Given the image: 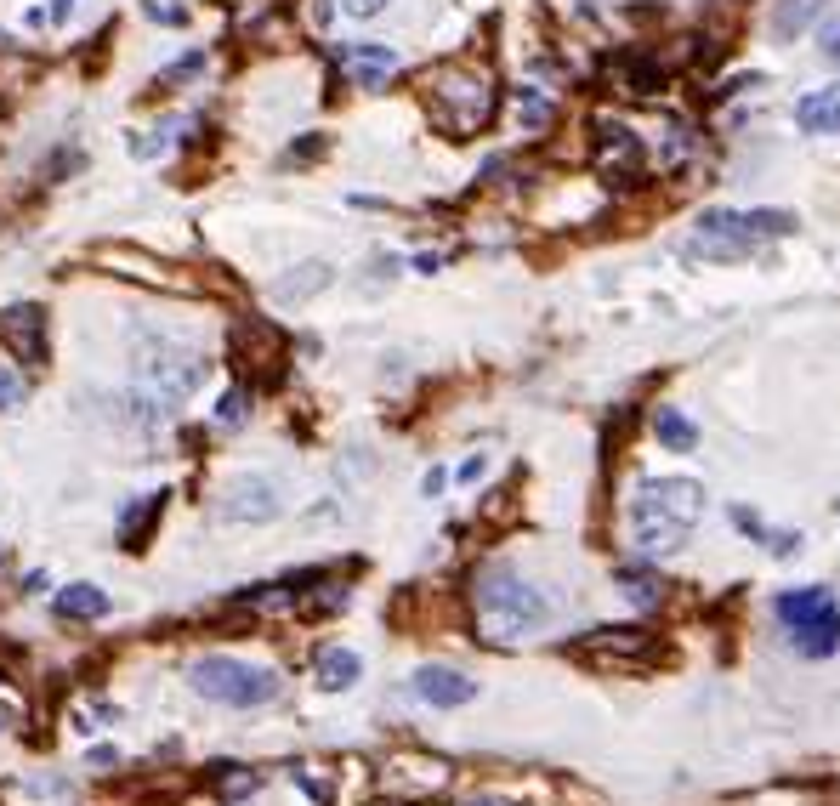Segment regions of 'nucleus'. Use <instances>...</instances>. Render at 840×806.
I'll list each match as a JSON object with an SVG mask.
<instances>
[{
    "instance_id": "nucleus-1",
    "label": "nucleus",
    "mask_w": 840,
    "mask_h": 806,
    "mask_svg": "<svg viewBox=\"0 0 840 806\" xmlns=\"http://www.w3.org/2000/svg\"><path fill=\"white\" fill-rule=\"evenodd\" d=\"M704 517V483L693 477H648L630 494V545L642 557H676Z\"/></svg>"
},
{
    "instance_id": "nucleus-2",
    "label": "nucleus",
    "mask_w": 840,
    "mask_h": 806,
    "mask_svg": "<svg viewBox=\"0 0 840 806\" xmlns=\"http://www.w3.org/2000/svg\"><path fill=\"white\" fill-rule=\"evenodd\" d=\"M472 602L483 631L500 636V642H523V636L551 625V596L540 585H528L523 574H511V568H483L472 579Z\"/></svg>"
},
{
    "instance_id": "nucleus-3",
    "label": "nucleus",
    "mask_w": 840,
    "mask_h": 806,
    "mask_svg": "<svg viewBox=\"0 0 840 806\" xmlns=\"http://www.w3.org/2000/svg\"><path fill=\"white\" fill-rule=\"evenodd\" d=\"M795 233V216L789 211H704L693 222V250L710 256V262H738L750 250L772 245V239H789Z\"/></svg>"
},
{
    "instance_id": "nucleus-4",
    "label": "nucleus",
    "mask_w": 840,
    "mask_h": 806,
    "mask_svg": "<svg viewBox=\"0 0 840 806\" xmlns=\"http://www.w3.org/2000/svg\"><path fill=\"white\" fill-rule=\"evenodd\" d=\"M426 103H432V114H438V125L449 137H477L494 120V80L483 69L449 63V69H438L426 80Z\"/></svg>"
},
{
    "instance_id": "nucleus-5",
    "label": "nucleus",
    "mask_w": 840,
    "mask_h": 806,
    "mask_svg": "<svg viewBox=\"0 0 840 806\" xmlns=\"http://www.w3.org/2000/svg\"><path fill=\"white\" fill-rule=\"evenodd\" d=\"M188 687L210 704H228V710H262L279 699V676L262 665H245L233 653H205L188 665Z\"/></svg>"
},
{
    "instance_id": "nucleus-6",
    "label": "nucleus",
    "mask_w": 840,
    "mask_h": 806,
    "mask_svg": "<svg viewBox=\"0 0 840 806\" xmlns=\"http://www.w3.org/2000/svg\"><path fill=\"white\" fill-rule=\"evenodd\" d=\"M772 608H778V619H784L795 653H806V659H829V653H840V602H835L829 585H795V591H784Z\"/></svg>"
},
{
    "instance_id": "nucleus-7",
    "label": "nucleus",
    "mask_w": 840,
    "mask_h": 806,
    "mask_svg": "<svg viewBox=\"0 0 840 806\" xmlns=\"http://www.w3.org/2000/svg\"><path fill=\"white\" fill-rule=\"evenodd\" d=\"M137 381L154 392L159 403H182L199 392V381H205V358L199 352H188L182 341H171V335H142L137 347Z\"/></svg>"
},
{
    "instance_id": "nucleus-8",
    "label": "nucleus",
    "mask_w": 840,
    "mask_h": 806,
    "mask_svg": "<svg viewBox=\"0 0 840 806\" xmlns=\"http://www.w3.org/2000/svg\"><path fill=\"white\" fill-rule=\"evenodd\" d=\"M574 659L596 670H613V676H630V670H648L659 659V636L642 631V625H602V631L579 636Z\"/></svg>"
},
{
    "instance_id": "nucleus-9",
    "label": "nucleus",
    "mask_w": 840,
    "mask_h": 806,
    "mask_svg": "<svg viewBox=\"0 0 840 806\" xmlns=\"http://www.w3.org/2000/svg\"><path fill=\"white\" fill-rule=\"evenodd\" d=\"M233 364L245 369L250 381H279L284 369V335L267 318H239L233 324Z\"/></svg>"
},
{
    "instance_id": "nucleus-10",
    "label": "nucleus",
    "mask_w": 840,
    "mask_h": 806,
    "mask_svg": "<svg viewBox=\"0 0 840 806\" xmlns=\"http://www.w3.org/2000/svg\"><path fill=\"white\" fill-rule=\"evenodd\" d=\"M279 511H284V500H279V489H273V477H262V472L233 477L228 489H222V517L239 523V528H262V523H273Z\"/></svg>"
},
{
    "instance_id": "nucleus-11",
    "label": "nucleus",
    "mask_w": 840,
    "mask_h": 806,
    "mask_svg": "<svg viewBox=\"0 0 840 806\" xmlns=\"http://www.w3.org/2000/svg\"><path fill=\"white\" fill-rule=\"evenodd\" d=\"M381 784L392 789V795L426 801V795H443V789H449V761H438V755H403V761H386Z\"/></svg>"
},
{
    "instance_id": "nucleus-12",
    "label": "nucleus",
    "mask_w": 840,
    "mask_h": 806,
    "mask_svg": "<svg viewBox=\"0 0 840 806\" xmlns=\"http://www.w3.org/2000/svg\"><path fill=\"white\" fill-rule=\"evenodd\" d=\"M648 154H642V142L630 125H596V171L608 176V182H630V176H642Z\"/></svg>"
},
{
    "instance_id": "nucleus-13",
    "label": "nucleus",
    "mask_w": 840,
    "mask_h": 806,
    "mask_svg": "<svg viewBox=\"0 0 840 806\" xmlns=\"http://www.w3.org/2000/svg\"><path fill=\"white\" fill-rule=\"evenodd\" d=\"M409 687H415V699L432 704V710H460V704L477 699V682L466 670H449V665H420Z\"/></svg>"
},
{
    "instance_id": "nucleus-14",
    "label": "nucleus",
    "mask_w": 840,
    "mask_h": 806,
    "mask_svg": "<svg viewBox=\"0 0 840 806\" xmlns=\"http://www.w3.org/2000/svg\"><path fill=\"white\" fill-rule=\"evenodd\" d=\"M0 341L18 352L23 364H46V313L40 307H6L0 313Z\"/></svg>"
},
{
    "instance_id": "nucleus-15",
    "label": "nucleus",
    "mask_w": 840,
    "mask_h": 806,
    "mask_svg": "<svg viewBox=\"0 0 840 806\" xmlns=\"http://www.w3.org/2000/svg\"><path fill=\"white\" fill-rule=\"evenodd\" d=\"M795 125H801L806 137H835L840 131V80L795 97Z\"/></svg>"
},
{
    "instance_id": "nucleus-16",
    "label": "nucleus",
    "mask_w": 840,
    "mask_h": 806,
    "mask_svg": "<svg viewBox=\"0 0 840 806\" xmlns=\"http://www.w3.org/2000/svg\"><path fill=\"white\" fill-rule=\"evenodd\" d=\"M358 676H364V659H358L352 648H324L313 659L318 693H347V687H358Z\"/></svg>"
},
{
    "instance_id": "nucleus-17",
    "label": "nucleus",
    "mask_w": 840,
    "mask_h": 806,
    "mask_svg": "<svg viewBox=\"0 0 840 806\" xmlns=\"http://www.w3.org/2000/svg\"><path fill=\"white\" fill-rule=\"evenodd\" d=\"M653 438H659V449H670V455H693V449H699V426L687 421L676 403H659V409H653Z\"/></svg>"
},
{
    "instance_id": "nucleus-18",
    "label": "nucleus",
    "mask_w": 840,
    "mask_h": 806,
    "mask_svg": "<svg viewBox=\"0 0 840 806\" xmlns=\"http://www.w3.org/2000/svg\"><path fill=\"white\" fill-rule=\"evenodd\" d=\"M341 63H347V74L358 86H381L386 74H398V52L392 46H347Z\"/></svg>"
},
{
    "instance_id": "nucleus-19",
    "label": "nucleus",
    "mask_w": 840,
    "mask_h": 806,
    "mask_svg": "<svg viewBox=\"0 0 840 806\" xmlns=\"http://www.w3.org/2000/svg\"><path fill=\"white\" fill-rule=\"evenodd\" d=\"M335 279V267L330 262H301L296 273H284V279H273V301H284V307H296V301L318 296L324 284Z\"/></svg>"
},
{
    "instance_id": "nucleus-20",
    "label": "nucleus",
    "mask_w": 840,
    "mask_h": 806,
    "mask_svg": "<svg viewBox=\"0 0 840 806\" xmlns=\"http://www.w3.org/2000/svg\"><path fill=\"white\" fill-rule=\"evenodd\" d=\"M57 619H103L108 614V591L103 585H91V579H80V585H63L52 602Z\"/></svg>"
},
{
    "instance_id": "nucleus-21",
    "label": "nucleus",
    "mask_w": 840,
    "mask_h": 806,
    "mask_svg": "<svg viewBox=\"0 0 840 806\" xmlns=\"http://www.w3.org/2000/svg\"><path fill=\"white\" fill-rule=\"evenodd\" d=\"M823 6H835V0H772V12H767V29L778 40H795L806 29V23L818 18Z\"/></svg>"
},
{
    "instance_id": "nucleus-22",
    "label": "nucleus",
    "mask_w": 840,
    "mask_h": 806,
    "mask_svg": "<svg viewBox=\"0 0 840 806\" xmlns=\"http://www.w3.org/2000/svg\"><path fill=\"white\" fill-rule=\"evenodd\" d=\"M733 523L744 528V534H761V545H767L772 557H795V551H801V534H789V528H767L750 506H733Z\"/></svg>"
},
{
    "instance_id": "nucleus-23",
    "label": "nucleus",
    "mask_w": 840,
    "mask_h": 806,
    "mask_svg": "<svg viewBox=\"0 0 840 806\" xmlns=\"http://www.w3.org/2000/svg\"><path fill=\"white\" fill-rule=\"evenodd\" d=\"M619 591H625V602H636V608H659L665 579L653 574V568H619Z\"/></svg>"
},
{
    "instance_id": "nucleus-24",
    "label": "nucleus",
    "mask_w": 840,
    "mask_h": 806,
    "mask_svg": "<svg viewBox=\"0 0 840 806\" xmlns=\"http://www.w3.org/2000/svg\"><path fill=\"white\" fill-rule=\"evenodd\" d=\"M245 415H250V392L245 386H233V392H222V398H216V409H210V421L216 426H245Z\"/></svg>"
},
{
    "instance_id": "nucleus-25",
    "label": "nucleus",
    "mask_w": 840,
    "mask_h": 806,
    "mask_svg": "<svg viewBox=\"0 0 840 806\" xmlns=\"http://www.w3.org/2000/svg\"><path fill=\"white\" fill-rule=\"evenodd\" d=\"M517 120H523L528 125V131H540V125L545 120H551V103H545V97H540V91H517Z\"/></svg>"
},
{
    "instance_id": "nucleus-26",
    "label": "nucleus",
    "mask_w": 840,
    "mask_h": 806,
    "mask_svg": "<svg viewBox=\"0 0 840 806\" xmlns=\"http://www.w3.org/2000/svg\"><path fill=\"white\" fill-rule=\"evenodd\" d=\"M23 392H29V386H23V375H18L12 364H0V415L23 409Z\"/></svg>"
},
{
    "instance_id": "nucleus-27",
    "label": "nucleus",
    "mask_w": 840,
    "mask_h": 806,
    "mask_svg": "<svg viewBox=\"0 0 840 806\" xmlns=\"http://www.w3.org/2000/svg\"><path fill=\"white\" fill-rule=\"evenodd\" d=\"M818 57L840 69V12H829V18L818 23Z\"/></svg>"
},
{
    "instance_id": "nucleus-28",
    "label": "nucleus",
    "mask_w": 840,
    "mask_h": 806,
    "mask_svg": "<svg viewBox=\"0 0 840 806\" xmlns=\"http://www.w3.org/2000/svg\"><path fill=\"white\" fill-rule=\"evenodd\" d=\"M125 148H131V159H159V154H165V137H142V131H131Z\"/></svg>"
},
{
    "instance_id": "nucleus-29",
    "label": "nucleus",
    "mask_w": 840,
    "mask_h": 806,
    "mask_svg": "<svg viewBox=\"0 0 840 806\" xmlns=\"http://www.w3.org/2000/svg\"><path fill=\"white\" fill-rule=\"evenodd\" d=\"M216 789H222V795H250V789H256V772H216Z\"/></svg>"
},
{
    "instance_id": "nucleus-30",
    "label": "nucleus",
    "mask_w": 840,
    "mask_h": 806,
    "mask_svg": "<svg viewBox=\"0 0 840 806\" xmlns=\"http://www.w3.org/2000/svg\"><path fill=\"white\" fill-rule=\"evenodd\" d=\"M335 6H341L347 18H381V12L392 6V0H335Z\"/></svg>"
},
{
    "instance_id": "nucleus-31",
    "label": "nucleus",
    "mask_w": 840,
    "mask_h": 806,
    "mask_svg": "<svg viewBox=\"0 0 840 806\" xmlns=\"http://www.w3.org/2000/svg\"><path fill=\"white\" fill-rule=\"evenodd\" d=\"M489 472V455H483V449H477V455H466L460 460V472H455V483H477V477Z\"/></svg>"
},
{
    "instance_id": "nucleus-32",
    "label": "nucleus",
    "mask_w": 840,
    "mask_h": 806,
    "mask_svg": "<svg viewBox=\"0 0 840 806\" xmlns=\"http://www.w3.org/2000/svg\"><path fill=\"white\" fill-rule=\"evenodd\" d=\"M86 767H97V772L120 767V750H108V744H97V750H86Z\"/></svg>"
},
{
    "instance_id": "nucleus-33",
    "label": "nucleus",
    "mask_w": 840,
    "mask_h": 806,
    "mask_svg": "<svg viewBox=\"0 0 840 806\" xmlns=\"http://www.w3.org/2000/svg\"><path fill=\"white\" fill-rule=\"evenodd\" d=\"M443 483H449V472H443V466H432V472L420 477V494H426V500H438V494H443Z\"/></svg>"
},
{
    "instance_id": "nucleus-34",
    "label": "nucleus",
    "mask_w": 840,
    "mask_h": 806,
    "mask_svg": "<svg viewBox=\"0 0 840 806\" xmlns=\"http://www.w3.org/2000/svg\"><path fill=\"white\" fill-rule=\"evenodd\" d=\"M74 6H80V0H52V6H46V23H57V29H63V23L74 18Z\"/></svg>"
},
{
    "instance_id": "nucleus-35",
    "label": "nucleus",
    "mask_w": 840,
    "mask_h": 806,
    "mask_svg": "<svg viewBox=\"0 0 840 806\" xmlns=\"http://www.w3.org/2000/svg\"><path fill=\"white\" fill-rule=\"evenodd\" d=\"M466 806H506V801H494V795H477V801H466Z\"/></svg>"
},
{
    "instance_id": "nucleus-36",
    "label": "nucleus",
    "mask_w": 840,
    "mask_h": 806,
    "mask_svg": "<svg viewBox=\"0 0 840 806\" xmlns=\"http://www.w3.org/2000/svg\"><path fill=\"white\" fill-rule=\"evenodd\" d=\"M0 733H6V721H0Z\"/></svg>"
}]
</instances>
